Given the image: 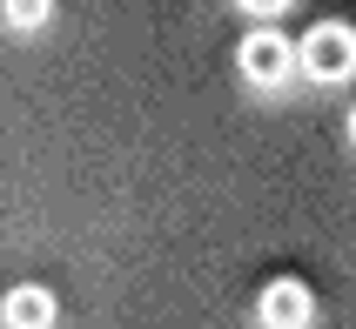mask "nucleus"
I'll return each instance as SVG.
<instances>
[{
    "mask_svg": "<svg viewBox=\"0 0 356 329\" xmlns=\"http://www.w3.org/2000/svg\"><path fill=\"white\" fill-rule=\"evenodd\" d=\"M236 67L249 88H282V81L296 74V40L282 34V27H249L236 40Z\"/></svg>",
    "mask_w": 356,
    "mask_h": 329,
    "instance_id": "obj_2",
    "label": "nucleus"
},
{
    "mask_svg": "<svg viewBox=\"0 0 356 329\" xmlns=\"http://www.w3.org/2000/svg\"><path fill=\"white\" fill-rule=\"evenodd\" d=\"M236 7H242V14H262V20H269V14H282L289 0H236Z\"/></svg>",
    "mask_w": 356,
    "mask_h": 329,
    "instance_id": "obj_6",
    "label": "nucleus"
},
{
    "mask_svg": "<svg viewBox=\"0 0 356 329\" xmlns=\"http://www.w3.org/2000/svg\"><path fill=\"white\" fill-rule=\"evenodd\" d=\"M350 141H356V108H350Z\"/></svg>",
    "mask_w": 356,
    "mask_h": 329,
    "instance_id": "obj_7",
    "label": "nucleus"
},
{
    "mask_svg": "<svg viewBox=\"0 0 356 329\" xmlns=\"http://www.w3.org/2000/svg\"><path fill=\"white\" fill-rule=\"evenodd\" d=\"M256 316H262V329H309L316 296H309V282H296V275H276V282L256 296Z\"/></svg>",
    "mask_w": 356,
    "mask_h": 329,
    "instance_id": "obj_3",
    "label": "nucleus"
},
{
    "mask_svg": "<svg viewBox=\"0 0 356 329\" xmlns=\"http://www.w3.org/2000/svg\"><path fill=\"white\" fill-rule=\"evenodd\" d=\"M0 316H7V329H54L60 296L47 282H14V289L0 296Z\"/></svg>",
    "mask_w": 356,
    "mask_h": 329,
    "instance_id": "obj_4",
    "label": "nucleus"
},
{
    "mask_svg": "<svg viewBox=\"0 0 356 329\" xmlns=\"http://www.w3.org/2000/svg\"><path fill=\"white\" fill-rule=\"evenodd\" d=\"M0 20H7V27H20V34H34V27H47V20H54V0H0Z\"/></svg>",
    "mask_w": 356,
    "mask_h": 329,
    "instance_id": "obj_5",
    "label": "nucleus"
},
{
    "mask_svg": "<svg viewBox=\"0 0 356 329\" xmlns=\"http://www.w3.org/2000/svg\"><path fill=\"white\" fill-rule=\"evenodd\" d=\"M296 74L323 81V88L350 81L356 74V27H343V20H316V27L296 40Z\"/></svg>",
    "mask_w": 356,
    "mask_h": 329,
    "instance_id": "obj_1",
    "label": "nucleus"
}]
</instances>
